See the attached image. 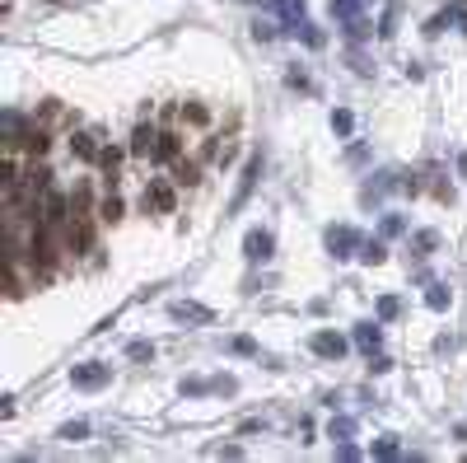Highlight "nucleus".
<instances>
[{"label": "nucleus", "mask_w": 467, "mask_h": 463, "mask_svg": "<svg viewBox=\"0 0 467 463\" xmlns=\"http://www.w3.org/2000/svg\"><path fill=\"white\" fill-rule=\"evenodd\" d=\"M75 388H103L108 384V365H75Z\"/></svg>", "instance_id": "f257e3e1"}, {"label": "nucleus", "mask_w": 467, "mask_h": 463, "mask_svg": "<svg viewBox=\"0 0 467 463\" xmlns=\"http://www.w3.org/2000/svg\"><path fill=\"white\" fill-rule=\"evenodd\" d=\"M145 211H173V187L168 183H155V187H145Z\"/></svg>", "instance_id": "f03ea898"}, {"label": "nucleus", "mask_w": 467, "mask_h": 463, "mask_svg": "<svg viewBox=\"0 0 467 463\" xmlns=\"http://www.w3.org/2000/svg\"><path fill=\"white\" fill-rule=\"evenodd\" d=\"M243 249H248V258H253V262L271 258V234H267V229H253V234H248V244H243Z\"/></svg>", "instance_id": "7ed1b4c3"}, {"label": "nucleus", "mask_w": 467, "mask_h": 463, "mask_svg": "<svg viewBox=\"0 0 467 463\" xmlns=\"http://www.w3.org/2000/svg\"><path fill=\"white\" fill-rule=\"evenodd\" d=\"M70 150H75L79 159H89V164H99V155H103V146H99V141H94L89 131H79L75 141H70Z\"/></svg>", "instance_id": "20e7f679"}, {"label": "nucleus", "mask_w": 467, "mask_h": 463, "mask_svg": "<svg viewBox=\"0 0 467 463\" xmlns=\"http://www.w3.org/2000/svg\"><path fill=\"white\" fill-rule=\"evenodd\" d=\"M313 351H318V356H341L346 337H336V332H318V337H313Z\"/></svg>", "instance_id": "39448f33"}, {"label": "nucleus", "mask_w": 467, "mask_h": 463, "mask_svg": "<svg viewBox=\"0 0 467 463\" xmlns=\"http://www.w3.org/2000/svg\"><path fill=\"white\" fill-rule=\"evenodd\" d=\"M155 146H159V136L150 131V126H136V136H131V155H155Z\"/></svg>", "instance_id": "423d86ee"}, {"label": "nucleus", "mask_w": 467, "mask_h": 463, "mask_svg": "<svg viewBox=\"0 0 467 463\" xmlns=\"http://www.w3.org/2000/svg\"><path fill=\"white\" fill-rule=\"evenodd\" d=\"M99 220H103V225H117V220H122V197H103V202H99Z\"/></svg>", "instance_id": "0eeeda50"}, {"label": "nucleus", "mask_w": 467, "mask_h": 463, "mask_svg": "<svg viewBox=\"0 0 467 463\" xmlns=\"http://www.w3.org/2000/svg\"><path fill=\"white\" fill-rule=\"evenodd\" d=\"M327 244H332V253L336 258H346V249H351V244H356V229H332V234H327Z\"/></svg>", "instance_id": "6e6552de"}, {"label": "nucleus", "mask_w": 467, "mask_h": 463, "mask_svg": "<svg viewBox=\"0 0 467 463\" xmlns=\"http://www.w3.org/2000/svg\"><path fill=\"white\" fill-rule=\"evenodd\" d=\"M178 150H182V141L173 131H164V136H159V146H155V159H178Z\"/></svg>", "instance_id": "1a4fd4ad"}, {"label": "nucleus", "mask_w": 467, "mask_h": 463, "mask_svg": "<svg viewBox=\"0 0 467 463\" xmlns=\"http://www.w3.org/2000/svg\"><path fill=\"white\" fill-rule=\"evenodd\" d=\"M117 164H122V150H117V146H103V155H99V169L108 173V178H117Z\"/></svg>", "instance_id": "9d476101"}, {"label": "nucleus", "mask_w": 467, "mask_h": 463, "mask_svg": "<svg viewBox=\"0 0 467 463\" xmlns=\"http://www.w3.org/2000/svg\"><path fill=\"white\" fill-rule=\"evenodd\" d=\"M197 164H192V159H178V164H173V183H182V187H192V183H197Z\"/></svg>", "instance_id": "9b49d317"}, {"label": "nucleus", "mask_w": 467, "mask_h": 463, "mask_svg": "<svg viewBox=\"0 0 467 463\" xmlns=\"http://www.w3.org/2000/svg\"><path fill=\"white\" fill-rule=\"evenodd\" d=\"M356 342H360V347H365V351H374V347H378V328H374V323H360Z\"/></svg>", "instance_id": "f8f14e48"}, {"label": "nucleus", "mask_w": 467, "mask_h": 463, "mask_svg": "<svg viewBox=\"0 0 467 463\" xmlns=\"http://www.w3.org/2000/svg\"><path fill=\"white\" fill-rule=\"evenodd\" d=\"M360 258H365V262H383V258H388V249H383V244H365Z\"/></svg>", "instance_id": "ddd939ff"}, {"label": "nucleus", "mask_w": 467, "mask_h": 463, "mask_svg": "<svg viewBox=\"0 0 467 463\" xmlns=\"http://www.w3.org/2000/svg\"><path fill=\"white\" fill-rule=\"evenodd\" d=\"M182 117H187V122H197V126H206V108H201V103H192V108H182Z\"/></svg>", "instance_id": "4468645a"}, {"label": "nucleus", "mask_w": 467, "mask_h": 463, "mask_svg": "<svg viewBox=\"0 0 467 463\" xmlns=\"http://www.w3.org/2000/svg\"><path fill=\"white\" fill-rule=\"evenodd\" d=\"M173 314H178V318H211V314H206V309H197V305H178V309H173Z\"/></svg>", "instance_id": "2eb2a0df"}, {"label": "nucleus", "mask_w": 467, "mask_h": 463, "mask_svg": "<svg viewBox=\"0 0 467 463\" xmlns=\"http://www.w3.org/2000/svg\"><path fill=\"white\" fill-rule=\"evenodd\" d=\"M131 356H136V361H150V356H155V347H150V342H131Z\"/></svg>", "instance_id": "dca6fc26"}, {"label": "nucleus", "mask_w": 467, "mask_h": 463, "mask_svg": "<svg viewBox=\"0 0 467 463\" xmlns=\"http://www.w3.org/2000/svg\"><path fill=\"white\" fill-rule=\"evenodd\" d=\"M378 314L392 318V314H397V300H392V295H383V300H378Z\"/></svg>", "instance_id": "f3484780"}, {"label": "nucleus", "mask_w": 467, "mask_h": 463, "mask_svg": "<svg viewBox=\"0 0 467 463\" xmlns=\"http://www.w3.org/2000/svg\"><path fill=\"white\" fill-rule=\"evenodd\" d=\"M425 300H430V309H444V305H449V295H444V290H439V285H434V290H430V295H425Z\"/></svg>", "instance_id": "a211bd4d"}]
</instances>
